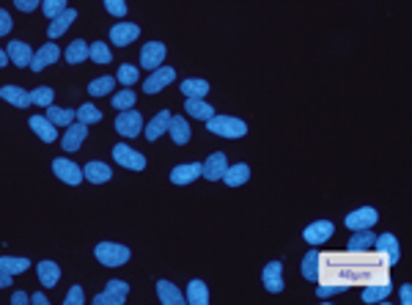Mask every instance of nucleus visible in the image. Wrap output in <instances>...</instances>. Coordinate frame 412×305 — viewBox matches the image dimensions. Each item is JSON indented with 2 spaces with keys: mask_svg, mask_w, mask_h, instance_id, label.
Listing matches in <instances>:
<instances>
[{
  "mask_svg": "<svg viewBox=\"0 0 412 305\" xmlns=\"http://www.w3.org/2000/svg\"><path fill=\"white\" fill-rule=\"evenodd\" d=\"M391 278V267L374 251H347V253H319V297L341 295L352 286H369L374 281Z\"/></svg>",
  "mask_w": 412,
  "mask_h": 305,
  "instance_id": "1",
  "label": "nucleus"
},
{
  "mask_svg": "<svg viewBox=\"0 0 412 305\" xmlns=\"http://www.w3.org/2000/svg\"><path fill=\"white\" fill-rule=\"evenodd\" d=\"M94 256H96V262L105 264V267H124L132 253H130L127 245H119V242H99V245L94 248Z\"/></svg>",
  "mask_w": 412,
  "mask_h": 305,
  "instance_id": "2",
  "label": "nucleus"
},
{
  "mask_svg": "<svg viewBox=\"0 0 412 305\" xmlns=\"http://www.w3.org/2000/svg\"><path fill=\"white\" fill-rule=\"evenodd\" d=\"M209 132L220 135V138H242L247 135V124L242 118H234V116H212L206 121Z\"/></svg>",
  "mask_w": 412,
  "mask_h": 305,
  "instance_id": "3",
  "label": "nucleus"
},
{
  "mask_svg": "<svg viewBox=\"0 0 412 305\" xmlns=\"http://www.w3.org/2000/svg\"><path fill=\"white\" fill-rule=\"evenodd\" d=\"M116 129L124 138H138V132H143V116H141V110H132V107L121 110L116 116Z\"/></svg>",
  "mask_w": 412,
  "mask_h": 305,
  "instance_id": "4",
  "label": "nucleus"
},
{
  "mask_svg": "<svg viewBox=\"0 0 412 305\" xmlns=\"http://www.w3.org/2000/svg\"><path fill=\"white\" fill-rule=\"evenodd\" d=\"M113 160L121 165V168H130V171H143L146 168V157L135 149H130L127 143H119L113 149Z\"/></svg>",
  "mask_w": 412,
  "mask_h": 305,
  "instance_id": "5",
  "label": "nucleus"
},
{
  "mask_svg": "<svg viewBox=\"0 0 412 305\" xmlns=\"http://www.w3.org/2000/svg\"><path fill=\"white\" fill-rule=\"evenodd\" d=\"M127 295H130V286L124 281H110L105 286V292L94 297V305H124Z\"/></svg>",
  "mask_w": 412,
  "mask_h": 305,
  "instance_id": "6",
  "label": "nucleus"
},
{
  "mask_svg": "<svg viewBox=\"0 0 412 305\" xmlns=\"http://www.w3.org/2000/svg\"><path fill=\"white\" fill-rule=\"evenodd\" d=\"M380 220V215H377V209L374 207H360V209H355V212H349L347 215V229H352V231H360V229H374V223Z\"/></svg>",
  "mask_w": 412,
  "mask_h": 305,
  "instance_id": "7",
  "label": "nucleus"
},
{
  "mask_svg": "<svg viewBox=\"0 0 412 305\" xmlns=\"http://www.w3.org/2000/svg\"><path fill=\"white\" fill-rule=\"evenodd\" d=\"M374 251L385 259L388 267H393V264L402 259V248H399V242H396L393 234H382V237H377V240H374Z\"/></svg>",
  "mask_w": 412,
  "mask_h": 305,
  "instance_id": "8",
  "label": "nucleus"
},
{
  "mask_svg": "<svg viewBox=\"0 0 412 305\" xmlns=\"http://www.w3.org/2000/svg\"><path fill=\"white\" fill-rule=\"evenodd\" d=\"M165 44L163 41H149V44H143V50H141V66L143 69H157V66H163V61H165Z\"/></svg>",
  "mask_w": 412,
  "mask_h": 305,
  "instance_id": "9",
  "label": "nucleus"
},
{
  "mask_svg": "<svg viewBox=\"0 0 412 305\" xmlns=\"http://www.w3.org/2000/svg\"><path fill=\"white\" fill-rule=\"evenodd\" d=\"M52 171H55V176L61 179V182H66V185H72V187H77L80 182H83V168H77L72 160H55L52 162Z\"/></svg>",
  "mask_w": 412,
  "mask_h": 305,
  "instance_id": "10",
  "label": "nucleus"
},
{
  "mask_svg": "<svg viewBox=\"0 0 412 305\" xmlns=\"http://www.w3.org/2000/svg\"><path fill=\"white\" fill-rule=\"evenodd\" d=\"M333 231H336V226H333L330 220H316V223H311V226L302 231V240H305L308 245H322V242H327V240L333 237Z\"/></svg>",
  "mask_w": 412,
  "mask_h": 305,
  "instance_id": "11",
  "label": "nucleus"
},
{
  "mask_svg": "<svg viewBox=\"0 0 412 305\" xmlns=\"http://www.w3.org/2000/svg\"><path fill=\"white\" fill-rule=\"evenodd\" d=\"M261 278H264V289L272 292V295H280V292L286 289V284H283V264H280V262H269V264L264 267Z\"/></svg>",
  "mask_w": 412,
  "mask_h": 305,
  "instance_id": "12",
  "label": "nucleus"
},
{
  "mask_svg": "<svg viewBox=\"0 0 412 305\" xmlns=\"http://www.w3.org/2000/svg\"><path fill=\"white\" fill-rule=\"evenodd\" d=\"M138 36H141V28H138L135 22H116L113 30H110V41H113L116 47H127V44H132Z\"/></svg>",
  "mask_w": 412,
  "mask_h": 305,
  "instance_id": "13",
  "label": "nucleus"
},
{
  "mask_svg": "<svg viewBox=\"0 0 412 305\" xmlns=\"http://www.w3.org/2000/svg\"><path fill=\"white\" fill-rule=\"evenodd\" d=\"M174 80H176V72H174L171 66H157L154 74L143 83V91H146V94H157V91H163L165 85H171Z\"/></svg>",
  "mask_w": 412,
  "mask_h": 305,
  "instance_id": "14",
  "label": "nucleus"
},
{
  "mask_svg": "<svg viewBox=\"0 0 412 305\" xmlns=\"http://www.w3.org/2000/svg\"><path fill=\"white\" fill-rule=\"evenodd\" d=\"M85 138H88V127L80 124V121H72V124L66 127V132H63V140H61V143H63V151H77Z\"/></svg>",
  "mask_w": 412,
  "mask_h": 305,
  "instance_id": "15",
  "label": "nucleus"
},
{
  "mask_svg": "<svg viewBox=\"0 0 412 305\" xmlns=\"http://www.w3.org/2000/svg\"><path fill=\"white\" fill-rule=\"evenodd\" d=\"M225 168H228V157H225L223 151H214V154H209V157H206L201 176L209 179V182H217V179H223Z\"/></svg>",
  "mask_w": 412,
  "mask_h": 305,
  "instance_id": "16",
  "label": "nucleus"
},
{
  "mask_svg": "<svg viewBox=\"0 0 412 305\" xmlns=\"http://www.w3.org/2000/svg\"><path fill=\"white\" fill-rule=\"evenodd\" d=\"M61 58V50H58V44H44L39 52H33V58H30V69L33 72H41V69H47V66H52L55 61Z\"/></svg>",
  "mask_w": 412,
  "mask_h": 305,
  "instance_id": "17",
  "label": "nucleus"
},
{
  "mask_svg": "<svg viewBox=\"0 0 412 305\" xmlns=\"http://www.w3.org/2000/svg\"><path fill=\"white\" fill-rule=\"evenodd\" d=\"M74 19H77V11H74V8H63L58 17H52V19H50V28H47L50 41H52V39H58V36H63V33H66V28H69Z\"/></svg>",
  "mask_w": 412,
  "mask_h": 305,
  "instance_id": "18",
  "label": "nucleus"
},
{
  "mask_svg": "<svg viewBox=\"0 0 412 305\" xmlns=\"http://www.w3.org/2000/svg\"><path fill=\"white\" fill-rule=\"evenodd\" d=\"M201 171H204V165H201V162L176 165V168L171 171V182H174V185H190V182H196V179L201 176Z\"/></svg>",
  "mask_w": 412,
  "mask_h": 305,
  "instance_id": "19",
  "label": "nucleus"
},
{
  "mask_svg": "<svg viewBox=\"0 0 412 305\" xmlns=\"http://www.w3.org/2000/svg\"><path fill=\"white\" fill-rule=\"evenodd\" d=\"M6 55H8V61H11L14 66H30L33 50H30V44H25V41H11L8 50H6Z\"/></svg>",
  "mask_w": 412,
  "mask_h": 305,
  "instance_id": "20",
  "label": "nucleus"
},
{
  "mask_svg": "<svg viewBox=\"0 0 412 305\" xmlns=\"http://www.w3.org/2000/svg\"><path fill=\"white\" fill-rule=\"evenodd\" d=\"M30 129H33L44 143H55V140H58L55 124H52L47 116H33V118H30Z\"/></svg>",
  "mask_w": 412,
  "mask_h": 305,
  "instance_id": "21",
  "label": "nucleus"
},
{
  "mask_svg": "<svg viewBox=\"0 0 412 305\" xmlns=\"http://www.w3.org/2000/svg\"><path fill=\"white\" fill-rule=\"evenodd\" d=\"M391 295V278L385 281H374L363 289V303H385Z\"/></svg>",
  "mask_w": 412,
  "mask_h": 305,
  "instance_id": "22",
  "label": "nucleus"
},
{
  "mask_svg": "<svg viewBox=\"0 0 412 305\" xmlns=\"http://www.w3.org/2000/svg\"><path fill=\"white\" fill-rule=\"evenodd\" d=\"M168 132H171L174 143H179V146L190 143V138H193V132H190V124H187L182 116H171V121H168Z\"/></svg>",
  "mask_w": 412,
  "mask_h": 305,
  "instance_id": "23",
  "label": "nucleus"
},
{
  "mask_svg": "<svg viewBox=\"0 0 412 305\" xmlns=\"http://www.w3.org/2000/svg\"><path fill=\"white\" fill-rule=\"evenodd\" d=\"M110 176H113V171L105 162H88L83 168V179H88L91 185H105V182H110Z\"/></svg>",
  "mask_w": 412,
  "mask_h": 305,
  "instance_id": "24",
  "label": "nucleus"
},
{
  "mask_svg": "<svg viewBox=\"0 0 412 305\" xmlns=\"http://www.w3.org/2000/svg\"><path fill=\"white\" fill-rule=\"evenodd\" d=\"M247 179H250V168H247V162L228 165V168H225V173H223V182H225L228 187H242Z\"/></svg>",
  "mask_w": 412,
  "mask_h": 305,
  "instance_id": "25",
  "label": "nucleus"
},
{
  "mask_svg": "<svg viewBox=\"0 0 412 305\" xmlns=\"http://www.w3.org/2000/svg\"><path fill=\"white\" fill-rule=\"evenodd\" d=\"M157 297L163 305H182L185 303V295L171 284V281H157Z\"/></svg>",
  "mask_w": 412,
  "mask_h": 305,
  "instance_id": "26",
  "label": "nucleus"
},
{
  "mask_svg": "<svg viewBox=\"0 0 412 305\" xmlns=\"http://www.w3.org/2000/svg\"><path fill=\"white\" fill-rule=\"evenodd\" d=\"M168 121H171V113L168 110H160L152 121H149V127L143 129V135H146V140H157L163 132H168Z\"/></svg>",
  "mask_w": 412,
  "mask_h": 305,
  "instance_id": "27",
  "label": "nucleus"
},
{
  "mask_svg": "<svg viewBox=\"0 0 412 305\" xmlns=\"http://www.w3.org/2000/svg\"><path fill=\"white\" fill-rule=\"evenodd\" d=\"M58 281H61V267H58L55 262H50V259L41 262V264H39V284H41L44 289H52Z\"/></svg>",
  "mask_w": 412,
  "mask_h": 305,
  "instance_id": "28",
  "label": "nucleus"
},
{
  "mask_svg": "<svg viewBox=\"0 0 412 305\" xmlns=\"http://www.w3.org/2000/svg\"><path fill=\"white\" fill-rule=\"evenodd\" d=\"M374 240H377V234H371V229H360V231H355V237L349 240V248H347V251H355V253L374 251Z\"/></svg>",
  "mask_w": 412,
  "mask_h": 305,
  "instance_id": "29",
  "label": "nucleus"
},
{
  "mask_svg": "<svg viewBox=\"0 0 412 305\" xmlns=\"http://www.w3.org/2000/svg\"><path fill=\"white\" fill-rule=\"evenodd\" d=\"M0 99H6V102L14 105V107H28V105H30L28 91L19 88V85H3V88H0Z\"/></svg>",
  "mask_w": 412,
  "mask_h": 305,
  "instance_id": "30",
  "label": "nucleus"
},
{
  "mask_svg": "<svg viewBox=\"0 0 412 305\" xmlns=\"http://www.w3.org/2000/svg\"><path fill=\"white\" fill-rule=\"evenodd\" d=\"M63 58L72 63V66H77V63H83V61H88V41H83V39H74L69 47H66V52H63Z\"/></svg>",
  "mask_w": 412,
  "mask_h": 305,
  "instance_id": "31",
  "label": "nucleus"
},
{
  "mask_svg": "<svg viewBox=\"0 0 412 305\" xmlns=\"http://www.w3.org/2000/svg\"><path fill=\"white\" fill-rule=\"evenodd\" d=\"M302 278L311 281V284L319 281V251H313V245H311V251L302 259Z\"/></svg>",
  "mask_w": 412,
  "mask_h": 305,
  "instance_id": "32",
  "label": "nucleus"
},
{
  "mask_svg": "<svg viewBox=\"0 0 412 305\" xmlns=\"http://www.w3.org/2000/svg\"><path fill=\"white\" fill-rule=\"evenodd\" d=\"M182 94L187 96V99H204L206 94H209V83L206 80H196V77H190V80H182Z\"/></svg>",
  "mask_w": 412,
  "mask_h": 305,
  "instance_id": "33",
  "label": "nucleus"
},
{
  "mask_svg": "<svg viewBox=\"0 0 412 305\" xmlns=\"http://www.w3.org/2000/svg\"><path fill=\"white\" fill-rule=\"evenodd\" d=\"M185 303H190V305H206L209 303V289H206L204 281H190L187 295H185Z\"/></svg>",
  "mask_w": 412,
  "mask_h": 305,
  "instance_id": "34",
  "label": "nucleus"
},
{
  "mask_svg": "<svg viewBox=\"0 0 412 305\" xmlns=\"http://www.w3.org/2000/svg\"><path fill=\"white\" fill-rule=\"evenodd\" d=\"M47 118L55 124V127H69L74 121V110H66V107H58V105H47Z\"/></svg>",
  "mask_w": 412,
  "mask_h": 305,
  "instance_id": "35",
  "label": "nucleus"
},
{
  "mask_svg": "<svg viewBox=\"0 0 412 305\" xmlns=\"http://www.w3.org/2000/svg\"><path fill=\"white\" fill-rule=\"evenodd\" d=\"M185 110H187L193 118H198V121H209V118L214 116V107H212V105H206L204 99H187Z\"/></svg>",
  "mask_w": 412,
  "mask_h": 305,
  "instance_id": "36",
  "label": "nucleus"
},
{
  "mask_svg": "<svg viewBox=\"0 0 412 305\" xmlns=\"http://www.w3.org/2000/svg\"><path fill=\"white\" fill-rule=\"evenodd\" d=\"M30 262L28 259H17V256H0V270L8 273V275H19V273H28Z\"/></svg>",
  "mask_w": 412,
  "mask_h": 305,
  "instance_id": "37",
  "label": "nucleus"
},
{
  "mask_svg": "<svg viewBox=\"0 0 412 305\" xmlns=\"http://www.w3.org/2000/svg\"><path fill=\"white\" fill-rule=\"evenodd\" d=\"M74 118H77L80 124L91 127V124L102 121V110H99L96 105H83V107H77V110H74Z\"/></svg>",
  "mask_w": 412,
  "mask_h": 305,
  "instance_id": "38",
  "label": "nucleus"
},
{
  "mask_svg": "<svg viewBox=\"0 0 412 305\" xmlns=\"http://www.w3.org/2000/svg\"><path fill=\"white\" fill-rule=\"evenodd\" d=\"M88 58H91L94 63H102V66H105V63H110L113 55H110V47H107L105 41H94V44H88Z\"/></svg>",
  "mask_w": 412,
  "mask_h": 305,
  "instance_id": "39",
  "label": "nucleus"
},
{
  "mask_svg": "<svg viewBox=\"0 0 412 305\" xmlns=\"http://www.w3.org/2000/svg\"><path fill=\"white\" fill-rule=\"evenodd\" d=\"M52 96H55V91H52L50 85H39V88H33V91L28 94L30 105H39V107H47V105H52Z\"/></svg>",
  "mask_w": 412,
  "mask_h": 305,
  "instance_id": "40",
  "label": "nucleus"
},
{
  "mask_svg": "<svg viewBox=\"0 0 412 305\" xmlns=\"http://www.w3.org/2000/svg\"><path fill=\"white\" fill-rule=\"evenodd\" d=\"M113 85H116V77H110V74H107V77H96V80L88 85V94H91V96H107Z\"/></svg>",
  "mask_w": 412,
  "mask_h": 305,
  "instance_id": "41",
  "label": "nucleus"
},
{
  "mask_svg": "<svg viewBox=\"0 0 412 305\" xmlns=\"http://www.w3.org/2000/svg\"><path fill=\"white\" fill-rule=\"evenodd\" d=\"M138 74H141V66H132V63H124V66L119 69V74H116V80H119L121 85H135V83H138Z\"/></svg>",
  "mask_w": 412,
  "mask_h": 305,
  "instance_id": "42",
  "label": "nucleus"
},
{
  "mask_svg": "<svg viewBox=\"0 0 412 305\" xmlns=\"http://www.w3.org/2000/svg\"><path fill=\"white\" fill-rule=\"evenodd\" d=\"M132 105H135V91H130V88H124V91H119L113 96V107L116 110H130Z\"/></svg>",
  "mask_w": 412,
  "mask_h": 305,
  "instance_id": "43",
  "label": "nucleus"
},
{
  "mask_svg": "<svg viewBox=\"0 0 412 305\" xmlns=\"http://www.w3.org/2000/svg\"><path fill=\"white\" fill-rule=\"evenodd\" d=\"M41 8H44V17L52 19L66 8V0H41Z\"/></svg>",
  "mask_w": 412,
  "mask_h": 305,
  "instance_id": "44",
  "label": "nucleus"
},
{
  "mask_svg": "<svg viewBox=\"0 0 412 305\" xmlns=\"http://www.w3.org/2000/svg\"><path fill=\"white\" fill-rule=\"evenodd\" d=\"M105 8H107L113 17H127V3H124V0H105Z\"/></svg>",
  "mask_w": 412,
  "mask_h": 305,
  "instance_id": "45",
  "label": "nucleus"
},
{
  "mask_svg": "<svg viewBox=\"0 0 412 305\" xmlns=\"http://www.w3.org/2000/svg\"><path fill=\"white\" fill-rule=\"evenodd\" d=\"M63 303H66V305H83V303H85V295H83V286H72Z\"/></svg>",
  "mask_w": 412,
  "mask_h": 305,
  "instance_id": "46",
  "label": "nucleus"
},
{
  "mask_svg": "<svg viewBox=\"0 0 412 305\" xmlns=\"http://www.w3.org/2000/svg\"><path fill=\"white\" fill-rule=\"evenodd\" d=\"M14 6H17L19 11H25V14H30V11H36V8L41 6V0H14Z\"/></svg>",
  "mask_w": 412,
  "mask_h": 305,
  "instance_id": "47",
  "label": "nucleus"
},
{
  "mask_svg": "<svg viewBox=\"0 0 412 305\" xmlns=\"http://www.w3.org/2000/svg\"><path fill=\"white\" fill-rule=\"evenodd\" d=\"M11 25H14V22H11L8 11H6V8H0V36H6V33L11 30Z\"/></svg>",
  "mask_w": 412,
  "mask_h": 305,
  "instance_id": "48",
  "label": "nucleus"
},
{
  "mask_svg": "<svg viewBox=\"0 0 412 305\" xmlns=\"http://www.w3.org/2000/svg\"><path fill=\"white\" fill-rule=\"evenodd\" d=\"M402 305H412V286L410 284H404V286H402Z\"/></svg>",
  "mask_w": 412,
  "mask_h": 305,
  "instance_id": "49",
  "label": "nucleus"
},
{
  "mask_svg": "<svg viewBox=\"0 0 412 305\" xmlns=\"http://www.w3.org/2000/svg\"><path fill=\"white\" fill-rule=\"evenodd\" d=\"M11 303H14V305L30 303V297H28V295H25V292H14V295H11Z\"/></svg>",
  "mask_w": 412,
  "mask_h": 305,
  "instance_id": "50",
  "label": "nucleus"
},
{
  "mask_svg": "<svg viewBox=\"0 0 412 305\" xmlns=\"http://www.w3.org/2000/svg\"><path fill=\"white\" fill-rule=\"evenodd\" d=\"M11 278H14V275H8V273H3V270H0V289L11 286Z\"/></svg>",
  "mask_w": 412,
  "mask_h": 305,
  "instance_id": "51",
  "label": "nucleus"
},
{
  "mask_svg": "<svg viewBox=\"0 0 412 305\" xmlns=\"http://www.w3.org/2000/svg\"><path fill=\"white\" fill-rule=\"evenodd\" d=\"M30 303H33V305H47V297L39 292V295H33V297H30Z\"/></svg>",
  "mask_w": 412,
  "mask_h": 305,
  "instance_id": "52",
  "label": "nucleus"
},
{
  "mask_svg": "<svg viewBox=\"0 0 412 305\" xmlns=\"http://www.w3.org/2000/svg\"><path fill=\"white\" fill-rule=\"evenodd\" d=\"M6 63H8V55H6V50H0V69H6Z\"/></svg>",
  "mask_w": 412,
  "mask_h": 305,
  "instance_id": "53",
  "label": "nucleus"
}]
</instances>
